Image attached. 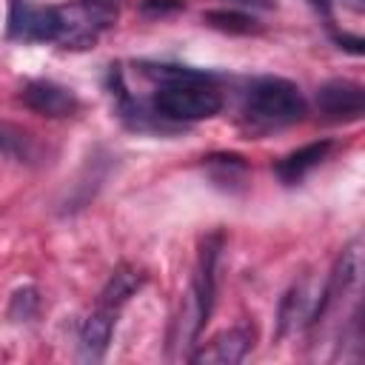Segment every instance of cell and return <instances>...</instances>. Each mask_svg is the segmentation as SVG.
Listing matches in <instances>:
<instances>
[{"label": "cell", "instance_id": "obj_5", "mask_svg": "<svg viewBox=\"0 0 365 365\" xmlns=\"http://www.w3.org/2000/svg\"><path fill=\"white\" fill-rule=\"evenodd\" d=\"M6 29L20 43H57L60 14L57 6H37L31 0H9Z\"/></svg>", "mask_w": 365, "mask_h": 365}, {"label": "cell", "instance_id": "obj_10", "mask_svg": "<svg viewBox=\"0 0 365 365\" xmlns=\"http://www.w3.org/2000/svg\"><path fill=\"white\" fill-rule=\"evenodd\" d=\"M331 148H334V143H331V140L308 143V145H302V148H297V151L285 154V157L274 165V171H277V177H279L282 182L294 185V182H299L308 171H314V168H317V165L331 154Z\"/></svg>", "mask_w": 365, "mask_h": 365}, {"label": "cell", "instance_id": "obj_13", "mask_svg": "<svg viewBox=\"0 0 365 365\" xmlns=\"http://www.w3.org/2000/svg\"><path fill=\"white\" fill-rule=\"evenodd\" d=\"M205 23L220 29V31H231V34H251V31H257V20L242 14V11H225V9L208 11Z\"/></svg>", "mask_w": 365, "mask_h": 365}, {"label": "cell", "instance_id": "obj_16", "mask_svg": "<svg viewBox=\"0 0 365 365\" xmlns=\"http://www.w3.org/2000/svg\"><path fill=\"white\" fill-rule=\"evenodd\" d=\"M180 9H185V0H143L140 3V11L143 14H151V17L171 14V11H180Z\"/></svg>", "mask_w": 365, "mask_h": 365}, {"label": "cell", "instance_id": "obj_17", "mask_svg": "<svg viewBox=\"0 0 365 365\" xmlns=\"http://www.w3.org/2000/svg\"><path fill=\"white\" fill-rule=\"evenodd\" d=\"M228 3L245 6V9H268V6H274V0H228Z\"/></svg>", "mask_w": 365, "mask_h": 365}, {"label": "cell", "instance_id": "obj_4", "mask_svg": "<svg viewBox=\"0 0 365 365\" xmlns=\"http://www.w3.org/2000/svg\"><path fill=\"white\" fill-rule=\"evenodd\" d=\"M57 43L63 48H88L117 20V6L114 0H77L68 6H57Z\"/></svg>", "mask_w": 365, "mask_h": 365}, {"label": "cell", "instance_id": "obj_8", "mask_svg": "<svg viewBox=\"0 0 365 365\" xmlns=\"http://www.w3.org/2000/svg\"><path fill=\"white\" fill-rule=\"evenodd\" d=\"M317 108L328 120H359L365 111V91L351 80H328L317 91Z\"/></svg>", "mask_w": 365, "mask_h": 365}, {"label": "cell", "instance_id": "obj_12", "mask_svg": "<svg viewBox=\"0 0 365 365\" xmlns=\"http://www.w3.org/2000/svg\"><path fill=\"white\" fill-rule=\"evenodd\" d=\"M0 154L14 157V160H20V163H23V160H34V140H31L23 128H17V125L0 120Z\"/></svg>", "mask_w": 365, "mask_h": 365}, {"label": "cell", "instance_id": "obj_14", "mask_svg": "<svg viewBox=\"0 0 365 365\" xmlns=\"http://www.w3.org/2000/svg\"><path fill=\"white\" fill-rule=\"evenodd\" d=\"M302 305H305V288L302 285H294L285 299H282V308H279V334H285L297 319H302Z\"/></svg>", "mask_w": 365, "mask_h": 365}, {"label": "cell", "instance_id": "obj_1", "mask_svg": "<svg viewBox=\"0 0 365 365\" xmlns=\"http://www.w3.org/2000/svg\"><path fill=\"white\" fill-rule=\"evenodd\" d=\"M220 245L222 237L211 234L205 237L200 257H197V268H194V279L185 297V305L174 322V334H171V348H182V356L188 359V348L197 342L202 325L211 317L214 308V294H217V257H220Z\"/></svg>", "mask_w": 365, "mask_h": 365}, {"label": "cell", "instance_id": "obj_3", "mask_svg": "<svg viewBox=\"0 0 365 365\" xmlns=\"http://www.w3.org/2000/svg\"><path fill=\"white\" fill-rule=\"evenodd\" d=\"M242 111L254 125L277 128V125H291L302 120L308 106L297 83L285 77H259L251 83Z\"/></svg>", "mask_w": 365, "mask_h": 365}, {"label": "cell", "instance_id": "obj_9", "mask_svg": "<svg viewBox=\"0 0 365 365\" xmlns=\"http://www.w3.org/2000/svg\"><path fill=\"white\" fill-rule=\"evenodd\" d=\"M114 322H117V308L97 302V308L80 325V359L100 362L106 356L114 334Z\"/></svg>", "mask_w": 365, "mask_h": 365}, {"label": "cell", "instance_id": "obj_15", "mask_svg": "<svg viewBox=\"0 0 365 365\" xmlns=\"http://www.w3.org/2000/svg\"><path fill=\"white\" fill-rule=\"evenodd\" d=\"M37 308V291L34 288H26V291H17L14 299H11V317L14 319H29Z\"/></svg>", "mask_w": 365, "mask_h": 365}, {"label": "cell", "instance_id": "obj_11", "mask_svg": "<svg viewBox=\"0 0 365 365\" xmlns=\"http://www.w3.org/2000/svg\"><path fill=\"white\" fill-rule=\"evenodd\" d=\"M143 282H145V274H143V271H137V268H131V265H120V268L108 277L106 288L100 291V302H103V305H111V308H120L128 297H134V294L143 288Z\"/></svg>", "mask_w": 365, "mask_h": 365}, {"label": "cell", "instance_id": "obj_2", "mask_svg": "<svg viewBox=\"0 0 365 365\" xmlns=\"http://www.w3.org/2000/svg\"><path fill=\"white\" fill-rule=\"evenodd\" d=\"M151 108L157 117L171 123H197L220 114L222 97L205 71H194L188 77L163 80L151 94Z\"/></svg>", "mask_w": 365, "mask_h": 365}, {"label": "cell", "instance_id": "obj_6", "mask_svg": "<svg viewBox=\"0 0 365 365\" xmlns=\"http://www.w3.org/2000/svg\"><path fill=\"white\" fill-rule=\"evenodd\" d=\"M20 100L26 108L43 117H71L80 108L74 91H68L54 80H29L20 91Z\"/></svg>", "mask_w": 365, "mask_h": 365}, {"label": "cell", "instance_id": "obj_7", "mask_svg": "<svg viewBox=\"0 0 365 365\" xmlns=\"http://www.w3.org/2000/svg\"><path fill=\"white\" fill-rule=\"evenodd\" d=\"M254 348V328L251 325H234L228 331H220L208 345L194 351L188 359L197 365H234Z\"/></svg>", "mask_w": 365, "mask_h": 365}]
</instances>
